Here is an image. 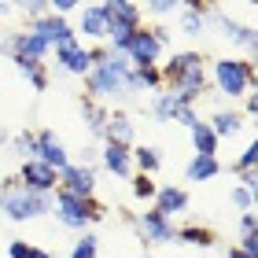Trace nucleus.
Wrapping results in <instances>:
<instances>
[{
  "label": "nucleus",
  "mask_w": 258,
  "mask_h": 258,
  "mask_svg": "<svg viewBox=\"0 0 258 258\" xmlns=\"http://www.w3.org/2000/svg\"><path fill=\"white\" fill-rule=\"evenodd\" d=\"M26 251H30V243H26V240H19V236H15V240H8V258H22Z\"/></svg>",
  "instance_id": "obj_39"
},
{
  "label": "nucleus",
  "mask_w": 258,
  "mask_h": 258,
  "mask_svg": "<svg viewBox=\"0 0 258 258\" xmlns=\"http://www.w3.org/2000/svg\"><path fill=\"white\" fill-rule=\"evenodd\" d=\"M8 137H11V133H8V129H4V122H0V148H4V144H8Z\"/></svg>",
  "instance_id": "obj_45"
},
{
  "label": "nucleus",
  "mask_w": 258,
  "mask_h": 258,
  "mask_svg": "<svg viewBox=\"0 0 258 258\" xmlns=\"http://www.w3.org/2000/svg\"><path fill=\"white\" fill-rule=\"evenodd\" d=\"M59 188L81 199H96V166H81L70 162L67 170H59Z\"/></svg>",
  "instance_id": "obj_15"
},
{
  "label": "nucleus",
  "mask_w": 258,
  "mask_h": 258,
  "mask_svg": "<svg viewBox=\"0 0 258 258\" xmlns=\"http://www.w3.org/2000/svg\"><path fill=\"white\" fill-rule=\"evenodd\" d=\"M81 8V0H48V11H52V15H70V11H78Z\"/></svg>",
  "instance_id": "obj_37"
},
{
  "label": "nucleus",
  "mask_w": 258,
  "mask_h": 258,
  "mask_svg": "<svg viewBox=\"0 0 258 258\" xmlns=\"http://www.w3.org/2000/svg\"><path fill=\"white\" fill-rule=\"evenodd\" d=\"M85 96L103 103V107L133 96V89H129V59L125 55L107 48V55H103L100 63H92V70L85 74Z\"/></svg>",
  "instance_id": "obj_2"
},
{
  "label": "nucleus",
  "mask_w": 258,
  "mask_h": 258,
  "mask_svg": "<svg viewBox=\"0 0 258 258\" xmlns=\"http://www.w3.org/2000/svg\"><path fill=\"white\" fill-rule=\"evenodd\" d=\"M243 118H254V114H258V96H254V92H247V96H243Z\"/></svg>",
  "instance_id": "obj_40"
},
{
  "label": "nucleus",
  "mask_w": 258,
  "mask_h": 258,
  "mask_svg": "<svg viewBox=\"0 0 258 258\" xmlns=\"http://www.w3.org/2000/svg\"><path fill=\"white\" fill-rule=\"evenodd\" d=\"M236 247L258 258V232H243V236H240V243H236Z\"/></svg>",
  "instance_id": "obj_38"
},
{
  "label": "nucleus",
  "mask_w": 258,
  "mask_h": 258,
  "mask_svg": "<svg viewBox=\"0 0 258 258\" xmlns=\"http://www.w3.org/2000/svg\"><path fill=\"white\" fill-rule=\"evenodd\" d=\"M254 162H258V144H247V148H243L240 151V155H236V162H232V173H240V170H254Z\"/></svg>",
  "instance_id": "obj_34"
},
{
  "label": "nucleus",
  "mask_w": 258,
  "mask_h": 258,
  "mask_svg": "<svg viewBox=\"0 0 258 258\" xmlns=\"http://www.w3.org/2000/svg\"><path fill=\"white\" fill-rule=\"evenodd\" d=\"M103 140H114V144L133 148L137 140V125L125 111H107V122H103Z\"/></svg>",
  "instance_id": "obj_19"
},
{
  "label": "nucleus",
  "mask_w": 258,
  "mask_h": 258,
  "mask_svg": "<svg viewBox=\"0 0 258 258\" xmlns=\"http://www.w3.org/2000/svg\"><path fill=\"white\" fill-rule=\"evenodd\" d=\"M181 8H184V11H192V15H203V19L210 22V15L218 11V0H184Z\"/></svg>",
  "instance_id": "obj_36"
},
{
  "label": "nucleus",
  "mask_w": 258,
  "mask_h": 258,
  "mask_svg": "<svg viewBox=\"0 0 258 258\" xmlns=\"http://www.w3.org/2000/svg\"><path fill=\"white\" fill-rule=\"evenodd\" d=\"M210 85L218 89V96L229 100H243L247 92H254V59H236V55H221L210 67Z\"/></svg>",
  "instance_id": "obj_4"
},
{
  "label": "nucleus",
  "mask_w": 258,
  "mask_h": 258,
  "mask_svg": "<svg viewBox=\"0 0 258 258\" xmlns=\"http://www.w3.org/2000/svg\"><path fill=\"white\" fill-rule=\"evenodd\" d=\"M159 74H162V89L184 107H196L210 92V78L199 52H173L166 63H159Z\"/></svg>",
  "instance_id": "obj_1"
},
{
  "label": "nucleus",
  "mask_w": 258,
  "mask_h": 258,
  "mask_svg": "<svg viewBox=\"0 0 258 258\" xmlns=\"http://www.w3.org/2000/svg\"><path fill=\"white\" fill-rule=\"evenodd\" d=\"M232 207H236L240 214H251V210H254V192H251V188H240V184H232Z\"/></svg>",
  "instance_id": "obj_33"
},
{
  "label": "nucleus",
  "mask_w": 258,
  "mask_h": 258,
  "mask_svg": "<svg viewBox=\"0 0 258 258\" xmlns=\"http://www.w3.org/2000/svg\"><path fill=\"white\" fill-rule=\"evenodd\" d=\"M4 15H11V4H8V0H0V19H4Z\"/></svg>",
  "instance_id": "obj_46"
},
{
  "label": "nucleus",
  "mask_w": 258,
  "mask_h": 258,
  "mask_svg": "<svg viewBox=\"0 0 258 258\" xmlns=\"http://www.w3.org/2000/svg\"><path fill=\"white\" fill-rule=\"evenodd\" d=\"M100 254V236L96 232H81V236L74 240V247H70V258H96Z\"/></svg>",
  "instance_id": "obj_29"
},
{
  "label": "nucleus",
  "mask_w": 258,
  "mask_h": 258,
  "mask_svg": "<svg viewBox=\"0 0 258 258\" xmlns=\"http://www.w3.org/2000/svg\"><path fill=\"white\" fill-rule=\"evenodd\" d=\"M133 221V229H137V236L144 240V243H177V225H173L170 218H162L159 210H144V214H137V218H129Z\"/></svg>",
  "instance_id": "obj_9"
},
{
  "label": "nucleus",
  "mask_w": 258,
  "mask_h": 258,
  "mask_svg": "<svg viewBox=\"0 0 258 258\" xmlns=\"http://www.w3.org/2000/svg\"><path fill=\"white\" fill-rule=\"evenodd\" d=\"M74 33H85V44H103L107 41V19H103L100 4H81Z\"/></svg>",
  "instance_id": "obj_18"
},
{
  "label": "nucleus",
  "mask_w": 258,
  "mask_h": 258,
  "mask_svg": "<svg viewBox=\"0 0 258 258\" xmlns=\"http://www.w3.org/2000/svg\"><path fill=\"white\" fill-rule=\"evenodd\" d=\"M133 184H129V188H133V199H140V203H151V199H155V192H159V184L148 177V173H133V177H129Z\"/></svg>",
  "instance_id": "obj_30"
},
{
  "label": "nucleus",
  "mask_w": 258,
  "mask_h": 258,
  "mask_svg": "<svg viewBox=\"0 0 258 258\" xmlns=\"http://www.w3.org/2000/svg\"><path fill=\"white\" fill-rule=\"evenodd\" d=\"M30 33H37V37L48 44V48H55V44H63V41H74L78 33H74V22L63 19V15H52V11H44V15L37 19H30Z\"/></svg>",
  "instance_id": "obj_12"
},
{
  "label": "nucleus",
  "mask_w": 258,
  "mask_h": 258,
  "mask_svg": "<svg viewBox=\"0 0 258 258\" xmlns=\"http://www.w3.org/2000/svg\"><path fill=\"white\" fill-rule=\"evenodd\" d=\"M52 214H55V221H59L63 229L89 232L103 214H107V210H103L96 199H81V196H70L63 188H55L52 192Z\"/></svg>",
  "instance_id": "obj_5"
},
{
  "label": "nucleus",
  "mask_w": 258,
  "mask_h": 258,
  "mask_svg": "<svg viewBox=\"0 0 258 258\" xmlns=\"http://www.w3.org/2000/svg\"><path fill=\"white\" fill-rule=\"evenodd\" d=\"M210 26H218L221 37H229L236 48L247 52V59H254V48H258V33H254V26H247V22H236L232 15H225V11H214V15H210Z\"/></svg>",
  "instance_id": "obj_13"
},
{
  "label": "nucleus",
  "mask_w": 258,
  "mask_h": 258,
  "mask_svg": "<svg viewBox=\"0 0 258 258\" xmlns=\"http://www.w3.org/2000/svg\"><path fill=\"white\" fill-rule=\"evenodd\" d=\"M11 8H19L26 19H37V15L48 11V0H11Z\"/></svg>",
  "instance_id": "obj_35"
},
{
  "label": "nucleus",
  "mask_w": 258,
  "mask_h": 258,
  "mask_svg": "<svg viewBox=\"0 0 258 258\" xmlns=\"http://www.w3.org/2000/svg\"><path fill=\"white\" fill-rule=\"evenodd\" d=\"M22 258H52V251H44V247H37V243H30V251L22 254Z\"/></svg>",
  "instance_id": "obj_43"
},
{
  "label": "nucleus",
  "mask_w": 258,
  "mask_h": 258,
  "mask_svg": "<svg viewBox=\"0 0 258 258\" xmlns=\"http://www.w3.org/2000/svg\"><path fill=\"white\" fill-rule=\"evenodd\" d=\"M8 148L15 151L19 159H33V129H19V133L8 137Z\"/></svg>",
  "instance_id": "obj_31"
},
{
  "label": "nucleus",
  "mask_w": 258,
  "mask_h": 258,
  "mask_svg": "<svg viewBox=\"0 0 258 258\" xmlns=\"http://www.w3.org/2000/svg\"><path fill=\"white\" fill-rule=\"evenodd\" d=\"M177 26H181V33H184V37H203V33L210 30V22H207L203 15H192V11H184V8H181Z\"/></svg>",
  "instance_id": "obj_28"
},
{
  "label": "nucleus",
  "mask_w": 258,
  "mask_h": 258,
  "mask_svg": "<svg viewBox=\"0 0 258 258\" xmlns=\"http://www.w3.org/2000/svg\"><path fill=\"white\" fill-rule=\"evenodd\" d=\"M243 232H258V218H254V210L251 214H240V236Z\"/></svg>",
  "instance_id": "obj_41"
},
{
  "label": "nucleus",
  "mask_w": 258,
  "mask_h": 258,
  "mask_svg": "<svg viewBox=\"0 0 258 258\" xmlns=\"http://www.w3.org/2000/svg\"><path fill=\"white\" fill-rule=\"evenodd\" d=\"M52 214V196L26 188L19 177L0 181V218L11 221V225H26V221L48 218Z\"/></svg>",
  "instance_id": "obj_3"
},
{
  "label": "nucleus",
  "mask_w": 258,
  "mask_h": 258,
  "mask_svg": "<svg viewBox=\"0 0 258 258\" xmlns=\"http://www.w3.org/2000/svg\"><path fill=\"white\" fill-rule=\"evenodd\" d=\"M229 258H254V254H247V251H240L236 243H232V247H229Z\"/></svg>",
  "instance_id": "obj_44"
},
{
  "label": "nucleus",
  "mask_w": 258,
  "mask_h": 258,
  "mask_svg": "<svg viewBox=\"0 0 258 258\" xmlns=\"http://www.w3.org/2000/svg\"><path fill=\"white\" fill-rule=\"evenodd\" d=\"M218 173H221V159L218 155H192L188 166H184V181L207 184V181H214Z\"/></svg>",
  "instance_id": "obj_20"
},
{
  "label": "nucleus",
  "mask_w": 258,
  "mask_h": 258,
  "mask_svg": "<svg viewBox=\"0 0 258 258\" xmlns=\"http://www.w3.org/2000/svg\"><path fill=\"white\" fill-rule=\"evenodd\" d=\"M181 4L184 0H148V15H155V19H170L173 11H181Z\"/></svg>",
  "instance_id": "obj_32"
},
{
  "label": "nucleus",
  "mask_w": 258,
  "mask_h": 258,
  "mask_svg": "<svg viewBox=\"0 0 258 258\" xmlns=\"http://www.w3.org/2000/svg\"><path fill=\"white\" fill-rule=\"evenodd\" d=\"M33 159H41L44 166H52L55 173L70 166V151L63 144V137L55 129H37L33 133Z\"/></svg>",
  "instance_id": "obj_10"
},
{
  "label": "nucleus",
  "mask_w": 258,
  "mask_h": 258,
  "mask_svg": "<svg viewBox=\"0 0 258 258\" xmlns=\"http://www.w3.org/2000/svg\"><path fill=\"white\" fill-rule=\"evenodd\" d=\"M52 55H55V74L85 78L89 70H92V52H89V44H81L78 37H74V41H63V44H55Z\"/></svg>",
  "instance_id": "obj_7"
},
{
  "label": "nucleus",
  "mask_w": 258,
  "mask_h": 258,
  "mask_svg": "<svg viewBox=\"0 0 258 258\" xmlns=\"http://www.w3.org/2000/svg\"><path fill=\"white\" fill-rule=\"evenodd\" d=\"M148 111H151V118H155V122H162V125L177 122V125H184V129H188V125L199 118V114H196V107H184V103H177V100H173L166 89L151 92V103H148Z\"/></svg>",
  "instance_id": "obj_11"
},
{
  "label": "nucleus",
  "mask_w": 258,
  "mask_h": 258,
  "mask_svg": "<svg viewBox=\"0 0 258 258\" xmlns=\"http://www.w3.org/2000/svg\"><path fill=\"white\" fill-rule=\"evenodd\" d=\"M0 52H4L8 59H48V55H52V48L37 37V33H30V30L4 33V37H0Z\"/></svg>",
  "instance_id": "obj_8"
},
{
  "label": "nucleus",
  "mask_w": 258,
  "mask_h": 258,
  "mask_svg": "<svg viewBox=\"0 0 258 258\" xmlns=\"http://www.w3.org/2000/svg\"><path fill=\"white\" fill-rule=\"evenodd\" d=\"M188 137H192V148H196V155H218L221 140L214 137V129H210V122L196 118V122L188 125Z\"/></svg>",
  "instance_id": "obj_23"
},
{
  "label": "nucleus",
  "mask_w": 258,
  "mask_h": 258,
  "mask_svg": "<svg viewBox=\"0 0 258 258\" xmlns=\"http://www.w3.org/2000/svg\"><path fill=\"white\" fill-rule=\"evenodd\" d=\"M96 162L107 173H114V177H122L129 181L133 177V155H129V148L125 144H114V140H103V148L96 151Z\"/></svg>",
  "instance_id": "obj_16"
},
{
  "label": "nucleus",
  "mask_w": 258,
  "mask_h": 258,
  "mask_svg": "<svg viewBox=\"0 0 258 258\" xmlns=\"http://www.w3.org/2000/svg\"><path fill=\"white\" fill-rule=\"evenodd\" d=\"M107 111H111V107H103V103L89 100V96H81V118H85L89 133L96 137V140H103V122H107Z\"/></svg>",
  "instance_id": "obj_26"
},
{
  "label": "nucleus",
  "mask_w": 258,
  "mask_h": 258,
  "mask_svg": "<svg viewBox=\"0 0 258 258\" xmlns=\"http://www.w3.org/2000/svg\"><path fill=\"white\" fill-rule=\"evenodd\" d=\"M214 229L210 225H181L177 229V243H188V247H214Z\"/></svg>",
  "instance_id": "obj_27"
},
{
  "label": "nucleus",
  "mask_w": 258,
  "mask_h": 258,
  "mask_svg": "<svg viewBox=\"0 0 258 258\" xmlns=\"http://www.w3.org/2000/svg\"><path fill=\"white\" fill-rule=\"evenodd\" d=\"M236 177H240V188H251V192L258 188V177H254V170H240Z\"/></svg>",
  "instance_id": "obj_42"
},
{
  "label": "nucleus",
  "mask_w": 258,
  "mask_h": 258,
  "mask_svg": "<svg viewBox=\"0 0 258 258\" xmlns=\"http://www.w3.org/2000/svg\"><path fill=\"white\" fill-rule=\"evenodd\" d=\"M170 41L173 37H170L166 26H137L122 55L129 59V67H159L166 48H170Z\"/></svg>",
  "instance_id": "obj_6"
},
{
  "label": "nucleus",
  "mask_w": 258,
  "mask_h": 258,
  "mask_svg": "<svg viewBox=\"0 0 258 258\" xmlns=\"http://www.w3.org/2000/svg\"><path fill=\"white\" fill-rule=\"evenodd\" d=\"M11 63H15V70L30 81L33 92H44V89H48L52 74H48V63H44V59H11Z\"/></svg>",
  "instance_id": "obj_22"
},
{
  "label": "nucleus",
  "mask_w": 258,
  "mask_h": 258,
  "mask_svg": "<svg viewBox=\"0 0 258 258\" xmlns=\"http://www.w3.org/2000/svg\"><path fill=\"white\" fill-rule=\"evenodd\" d=\"M207 122H210V129H214V137H218V140H225V137L243 133V122H247V118H243L236 107H221V111L210 114Z\"/></svg>",
  "instance_id": "obj_21"
},
{
  "label": "nucleus",
  "mask_w": 258,
  "mask_h": 258,
  "mask_svg": "<svg viewBox=\"0 0 258 258\" xmlns=\"http://www.w3.org/2000/svg\"><path fill=\"white\" fill-rule=\"evenodd\" d=\"M15 177H19L22 184H26V188H33V192H44V196H52L55 188H59V173H55L52 166H44L41 159H22Z\"/></svg>",
  "instance_id": "obj_14"
},
{
  "label": "nucleus",
  "mask_w": 258,
  "mask_h": 258,
  "mask_svg": "<svg viewBox=\"0 0 258 258\" xmlns=\"http://www.w3.org/2000/svg\"><path fill=\"white\" fill-rule=\"evenodd\" d=\"M247 4H251V8H254V4H258V0H247Z\"/></svg>",
  "instance_id": "obj_47"
},
{
  "label": "nucleus",
  "mask_w": 258,
  "mask_h": 258,
  "mask_svg": "<svg viewBox=\"0 0 258 258\" xmlns=\"http://www.w3.org/2000/svg\"><path fill=\"white\" fill-rule=\"evenodd\" d=\"M151 203H155L151 210H159L162 218L173 221V218H181L184 210H188L192 199H188V188H181V184H159V192H155V199H151Z\"/></svg>",
  "instance_id": "obj_17"
},
{
  "label": "nucleus",
  "mask_w": 258,
  "mask_h": 258,
  "mask_svg": "<svg viewBox=\"0 0 258 258\" xmlns=\"http://www.w3.org/2000/svg\"><path fill=\"white\" fill-rule=\"evenodd\" d=\"M129 155H133V170H137V173H148V177H155V173L162 170V155H159V148H151V144L129 148Z\"/></svg>",
  "instance_id": "obj_25"
},
{
  "label": "nucleus",
  "mask_w": 258,
  "mask_h": 258,
  "mask_svg": "<svg viewBox=\"0 0 258 258\" xmlns=\"http://www.w3.org/2000/svg\"><path fill=\"white\" fill-rule=\"evenodd\" d=\"M129 89L137 92H159L162 89V74L159 67H129Z\"/></svg>",
  "instance_id": "obj_24"
}]
</instances>
